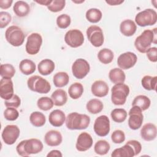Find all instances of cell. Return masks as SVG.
Wrapping results in <instances>:
<instances>
[{"mask_svg":"<svg viewBox=\"0 0 157 157\" xmlns=\"http://www.w3.org/2000/svg\"><path fill=\"white\" fill-rule=\"evenodd\" d=\"M42 142L37 139H30L21 141L17 146V153L21 156L37 154L43 150Z\"/></svg>","mask_w":157,"mask_h":157,"instance_id":"1","label":"cell"},{"mask_svg":"<svg viewBox=\"0 0 157 157\" xmlns=\"http://www.w3.org/2000/svg\"><path fill=\"white\" fill-rule=\"evenodd\" d=\"M152 43L156 44V28L153 30H144L140 36L136 37L134 46L139 52L145 53L150 48Z\"/></svg>","mask_w":157,"mask_h":157,"instance_id":"2","label":"cell"},{"mask_svg":"<svg viewBox=\"0 0 157 157\" xmlns=\"http://www.w3.org/2000/svg\"><path fill=\"white\" fill-rule=\"evenodd\" d=\"M90 123V118L86 114L72 112L66 118V126L71 130L86 129Z\"/></svg>","mask_w":157,"mask_h":157,"instance_id":"3","label":"cell"},{"mask_svg":"<svg viewBox=\"0 0 157 157\" xmlns=\"http://www.w3.org/2000/svg\"><path fill=\"white\" fill-rule=\"evenodd\" d=\"M141 150L140 143L136 140H131L122 147L115 149L111 156L112 157H132L139 155Z\"/></svg>","mask_w":157,"mask_h":157,"instance_id":"4","label":"cell"},{"mask_svg":"<svg viewBox=\"0 0 157 157\" xmlns=\"http://www.w3.org/2000/svg\"><path fill=\"white\" fill-rule=\"evenodd\" d=\"M129 93V86L123 83H117L112 86L111 90V101L117 105L124 104Z\"/></svg>","mask_w":157,"mask_h":157,"instance_id":"5","label":"cell"},{"mask_svg":"<svg viewBox=\"0 0 157 157\" xmlns=\"http://www.w3.org/2000/svg\"><path fill=\"white\" fill-rule=\"evenodd\" d=\"M27 85L29 90L40 94H47L51 90L50 83L39 75H33L29 77L28 79Z\"/></svg>","mask_w":157,"mask_h":157,"instance_id":"6","label":"cell"},{"mask_svg":"<svg viewBox=\"0 0 157 157\" xmlns=\"http://www.w3.org/2000/svg\"><path fill=\"white\" fill-rule=\"evenodd\" d=\"M5 37L10 45L14 47H19L23 44L25 35L20 27L12 25L6 29Z\"/></svg>","mask_w":157,"mask_h":157,"instance_id":"7","label":"cell"},{"mask_svg":"<svg viewBox=\"0 0 157 157\" xmlns=\"http://www.w3.org/2000/svg\"><path fill=\"white\" fill-rule=\"evenodd\" d=\"M157 21V13L151 9H147L139 12L135 17V21L139 26L144 27L155 25Z\"/></svg>","mask_w":157,"mask_h":157,"instance_id":"8","label":"cell"},{"mask_svg":"<svg viewBox=\"0 0 157 157\" xmlns=\"http://www.w3.org/2000/svg\"><path fill=\"white\" fill-rule=\"evenodd\" d=\"M86 36L90 43L95 47H101L104 43L102 29L96 25H91L86 29Z\"/></svg>","mask_w":157,"mask_h":157,"instance_id":"9","label":"cell"},{"mask_svg":"<svg viewBox=\"0 0 157 157\" xmlns=\"http://www.w3.org/2000/svg\"><path fill=\"white\" fill-rule=\"evenodd\" d=\"M42 44L41 35L37 33H33L28 37L25 48L27 53L34 55L37 54Z\"/></svg>","mask_w":157,"mask_h":157,"instance_id":"10","label":"cell"},{"mask_svg":"<svg viewBox=\"0 0 157 157\" xmlns=\"http://www.w3.org/2000/svg\"><path fill=\"white\" fill-rule=\"evenodd\" d=\"M128 115L129 116L128 126L130 129L132 130L139 129L144 121V115L142 110L137 106H132L129 111Z\"/></svg>","mask_w":157,"mask_h":157,"instance_id":"11","label":"cell"},{"mask_svg":"<svg viewBox=\"0 0 157 157\" xmlns=\"http://www.w3.org/2000/svg\"><path fill=\"white\" fill-rule=\"evenodd\" d=\"M90 71V66L88 62L83 58L77 59L72 64V74L78 79L83 78L88 74Z\"/></svg>","mask_w":157,"mask_h":157,"instance_id":"12","label":"cell"},{"mask_svg":"<svg viewBox=\"0 0 157 157\" xmlns=\"http://www.w3.org/2000/svg\"><path fill=\"white\" fill-rule=\"evenodd\" d=\"M64 41L71 47L77 48L84 42V36L81 31L77 29L68 31L64 36Z\"/></svg>","mask_w":157,"mask_h":157,"instance_id":"13","label":"cell"},{"mask_svg":"<svg viewBox=\"0 0 157 157\" xmlns=\"http://www.w3.org/2000/svg\"><path fill=\"white\" fill-rule=\"evenodd\" d=\"M93 129L94 132L100 137L106 136L110 132V120L107 116L101 115L94 121Z\"/></svg>","mask_w":157,"mask_h":157,"instance_id":"14","label":"cell"},{"mask_svg":"<svg viewBox=\"0 0 157 157\" xmlns=\"http://www.w3.org/2000/svg\"><path fill=\"white\" fill-rule=\"evenodd\" d=\"M19 128L15 124L7 125L2 132V139L5 144L7 145L13 144L20 136Z\"/></svg>","mask_w":157,"mask_h":157,"instance_id":"15","label":"cell"},{"mask_svg":"<svg viewBox=\"0 0 157 157\" xmlns=\"http://www.w3.org/2000/svg\"><path fill=\"white\" fill-rule=\"evenodd\" d=\"M137 57L134 53L127 52L121 54L117 59V64L121 69H129L136 63Z\"/></svg>","mask_w":157,"mask_h":157,"instance_id":"16","label":"cell"},{"mask_svg":"<svg viewBox=\"0 0 157 157\" xmlns=\"http://www.w3.org/2000/svg\"><path fill=\"white\" fill-rule=\"evenodd\" d=\"M13 85L11 78H2L0 81V96L4 100H8L13 96Z\"/></svg>","mask_w":157,"mask_h":157,"instance_id":"17","label":"cell"},{"mask_svg":"<svg viewBox=\"0 0 157 157\" xmlns=\"http://www.w3.org/2000/svg\"><path fill=\"white\" fill-rule=\"evenodd\" d=\"M93 142L92 137L90 134L86 132H82L77 137L75 145L76 149L79 151H85L91 147Z\"/></svg>","mask_w":157,"mask_h":157,"instance_id":"18","label":"cell"},{"mask_svg":"<svg viewBox=\"0 0 157 157\" xmlns=\"http://www.w3.org/2000/svg\"><path fill=\"white\" fill-rule=\"evenodd\" d=\"M63 137L60 132L56 130H50L46 132L44 136L45 143L50 147H56L60 145Z\"/></svg>","mask_w":157,"mask_h":157,"instance_id":"19","label":"cell"},{"mask_svg":"<svg viewBox=\"0 0 157 157\" xmlns=\"http://www.w3.org/2000/svg\"><path fill=\"white\" fill-rule=\"evenodd\" d=\"M91 90L93 94L95 96L102 98L107 95L109 93V86L103 80H96L92 84Z\"/></svg>","mask_w":157,"mask_h":157,"instance_id":"20","label":"cell"},{"mask_svg":"<svg viewBox=\"0 0 157 157\" xmlns=\"http://www.w3.org/2000/svg\"><path fill=\"white\" fill-rule=\"evenodd\" d=\"M156 126L151 123L145 124L141 128L140 136L145 141L153 140L156 137Z\"/></svg>","mask_w":157,"mask_h":157,"instance_id":"21","label":"cell"},{"mask_svg":"<svg viewBox=\"0 0 157 157\" xmlns=\"http://www.w3.org/2000/svg\"><path fill=\"white\" fill-rule=\"evenodd\" d=\"M65 113L61 110L56 109L50 112L48 116L49 123L55 127L61 126L66 121Z\"/></svg>","mask_w":157,"mask_h":157,"instance_id":"22","label":"cell"},{"mask_svg":"<svg viewBox=\"0 0 157 157\" xmlns=\"http://www.w3.org/2000/svg\"><path fill=\"white\" fill-rule=\"evenodd\" d=\"M137 29L136 23L131 20L128 19L123 21L120 25L121 33L127 37L132 36L134 34Z\"/></svg>","mask_w":157,"mask_h":157,"instance_id":"23","label":"cell"},{"mask_svg":"<svg viewBox=\"0 0 157 157\" xmlns=\"http://www.w3.org/2000/svg\"><path fill=\"white\" fill-rule=\"evenodd\" d=\"M13 10L17 17H24L27 16L30 12V7L27 2L23 1H18L13 5Z\"/></svg>","mask_w":157,"mask_h":157,"instance_id":"24","label":"cell"},{"mask_svg":"<svg viewBox=\"0 0 157 157\" xmlns=\"http://www.w3.org/2000/svg\"><path fill=\"white\" fill-rule=\"evenodd\" d=\"M55 63L50 59H44L42 60L37 66L39 72L42 75L50 74L55 69Z\"/></svg>","mask_w":157,"mask_h":157,"instance_id":"25","label":"cell"},{"mask_svg":"<svg viewBox=\"0 0 157 157\" xmlns=\"http://www.w3.org/2000/svg\"><path fill=\"white\" fill-rule=\"evenodd\" d=\"M51 98L54 105L56 106H62L64 105L67 101V93L62 89H57L54 91L51 95Z\"/></svg>","mask_w":157,"mask_h":157,"instance_id":"26","label":"cell"},{"mask_svg":"<svg viewBox=\"0 0 157 157\" xmlns=\"http://www.w3.org/2000/svg\"><path fill=\"white\" fill-rule=\"evenodd\" d=\"M109 78L110 80L115 84L123 83L125 81L126 75L122 69L115 67L110 71Z\"/></svg>","mask_w":157,"mask_h":157,"instance_id":"27","label":"cell"},{"mask_svg":"<svg viewBox=\"0 0 157 157\" xmlns=\"http://www.w3.org/2000/svg\"><path fill=\"white\" fill-rule=\"evenodd\" d=\"M36 66L35 63L30 59H25L20 61L19 64V69L22 74L26 75H30L34 72Z\"/></svg>","mask_w":157,"mask_h":157,"instance_id":"28","label":"cell"},{"mask_svg":"<svg viewBox=\"0 0 157 157\" xmlns=\"http://www.w3.org/2000/svg\"><path fill=\"white\" fill-rule=\"evenodd\" d=\"M150 104L151 101L148 97L145 95H138L134 98L132 102V106H137L142 111H144L149 108Z\"/></svg>","mask_w":157,"mask_h":157,"instance_id":"29","label":"cell"},{"mask_svg":"<svg viewBox=\"0 0 157 157\" xmlns=\"http://www.w3.org/2000/svg\"><path fill=\"white\" fill-rule=\"evenodd\" d=\"M69 81V77L65 72L56 73L53 78V82L56 87L62 88L67 85Z\"/></svg>","mask_w":157,"mask_h":157,"instance_id":"30","label":"cell"},{"mask_svg":"<svg viewBox=\"0 0 157 157\" xmlns=\"http://www.w3.org/2000/svg\"><path fill=\"white\" fill-rule=\"evenodd\" d=\"M104 107L103 103L98 99H92L90 100L86 105V110L92 114H97L100 113Z\"/></svg>","mask_w":157,"mask_h":157,"instance_id":"31","label":"cell"},{"mask_svg":"<svg viewBox=\"0 0 157 157\" xmlns=\"http://www.w3.org/2000/svg\"><path fill=\"white\" fill-rule=\"evenodd\" d=\"M114 55L113 52L109 48H102L101 49L98 54V58L99 61L104 64H107L110 63L113 59Z\"/></svg>","mask_w":157,"mask_h":157,"instance_id":"32","label":"cell"},{"mask_svg":"<svg viewBox=\"0 0 157 157\" xmlns=\"http://www.w3.org/2000/svg\"><path fill=\"white\" fill-rule=\"evenodd\" d=\"M31 123L36 127H41L44 126L46 122L45 116L40 112H33L29 117Z\"/></svg>","mask_w":157,"mask_h":157,"instance_id":"33","label":"cell"},{"mask_svg":"<svg viewBox=\"0 0 157 157\" xmlns=\"http://www.w3.org/2000/svg\"><path fill=\"white\" fill-rule=\"evenodd\" d=\"M83 93V86L78 82L72 83L69 88L68 93L69 96L73 99H77L80 98Z\"/></svg>","mask_w":157,"mask_h":157,"instance_id":"34","label":"cell"},{"mask_svg":"<svg viewBox=\"0 0 157 157\" xmlns=\"http://www.w3.org/2000/svg\"><path fill=\"white\" fill-rule=\"evenodd\" d=\"M142 86L144 89L147 90H154L156 91V83H157V77L156 76H150L145 75L141 80Z\"/></svg>","mask_w":157,"mask_h":157,"instance_id":"35","label":"cell"},{"mask_svg":"<svg viewBox=\"0 0 157 157\" xmlns=\"http://www.w3.org/2000/svg\"><path fill=\"white\" fill-rule=\"evenodd\" d=\"M110 148L109 143L105 140H99L97 141L94 147V152L99 155H106Z\"/></svg>","mask_w":157,"mask_h":157,"instance_id":"36","label":"cell"},{"mask_svg":"<svg viewBox=\"0 0 157 157\" xmlns=\"http://www.w3.org/2000/svg\"><path fill=\"white\" fill-rule=\"evenodd\" d=\"M102 13L101 11L96 8H91L86 12V18L91 23H96L99 22L102 18Z\"/></svg>","mask_w":157,"mask_h":157,"instance_id":"37","label":"cell"},{"mask_svg":"<svg viewBox=\"0 0 157 157\" xmlns=\"http://www.w3.org/2000/svg\"><path fill=\"white\" fill-rule=\"evenodd\" d=\"M15 74L14 67L10 64H2L0 67V75L2 78H11Z\"/></svg>","mask_w":157,"mask_h":157,"instance_id":"38","label":"cell"},{"mask_svg":"<svg viewBox=\"0 0 157 157\" xmlns=\"http://www.w3.org/2000/svg\"><path fill=\"white\" fill-rule=\"evenodd\" d=\"M127 112L124 109H115L111 113L110 115L113 121L116 123H122L123 122L127 117Z\"/></svg>","mask_w":157,"mask_h":157,"instance_id":"39","label":"cell"},{"mask_svg":"<svg viewBox=\"0 0 157 157\" xmlns=\"http://www.w3.org/2000/svg\"><path fill=\"white\" fill-rule=\"evenodd\" d=\"M53 102L52 98L48 97H41L37 100V105L42 110L47 111L53 107Z\"/></svg>","mask_w":157,"mask_h":157,"instance_id":"40","label":"cell"},{"mask_svg":"<svg viewBox=\"0 0 157 157\" xmlns=\"http://www.w3.org/2000/svg\"><path fill=\"white\" fill-rule=\"evenodd\" d=\"M66 1L64 0H53L47 6L48 9L52 12L61 11L65 7Z\"/></svg>","mask_w":157,"mask_h":157,"instance_id":"41","label":"cell"},{"mask_svg":"<svg viewBox=\"0 0 157 157\" xmlns=\"http://www.w3.org/2000/svg\"><path fill=\"white\" fill-rule=\"evenodd\" d=\"M71 22V17L67 14H61L56 18L57 26L61 29L67 28L70 25Z\"/></svg>","mask_w":157,"mask_h":157,"instance_id":"42","label":"cell"},{"mask_svg":"<svg viewBox=\"0 0 157 157\" xmlns=\"http://www.w3.org/2000/svg\"><path fill=\"white\" fill-rule=\"evenodd\" d=\"M19 116L18 111L13 107H7L4 111V118L9 121L16 120Z\"/></svg>","mask_w":157,"mask_h":157,"instance_id":"43","label":"cell"},{"mask_svg":"<svg viewBox=\"0 0 157 157\" xmlns=\"http://www.w3.org/2000/svg\"><path fill=\"white\" fill-rule=\"evenodd\" d=\"M111 139L115 144H121L125 140V134L121 130H115L111 135Z\"/></svg>","mask_w":157,"mask_h":157,"instance_id":"44","label":"cell"},{"mask_svg":"<svg viewBox=\"0 0 157 157\" xmlns=\"http://www.w3.org/2000/svg\"><path fill=\"white\" fill-rule=\"evenodd\" d=\"M4 104L7 107H13L18 108L21 104V99L19 96L17 94H13V96L8 100H5Z\"/></svg>","mask_w":157,"mask_h":157,"instance_id":"45","label":"cell"},{"mask_svg":"<svg viewBox=\"0 0 157 157\" xmlns=\"http://www.w3.org/2000/svg\"><path fill=\"white\" fill-rule=\"evenodd\" d=\"M11 20L12 17L9 13L4 11L0 12V28L1 29L6 27Z\"/></svg>","mask_w":157,"mask_h":157,"instance_id":"46","label":"cell"},{"mask_svg":"<svg viewBox=\"0 0 157 157\" xmlns=\"http://www.w3.org/2000/svg\"><path fill=\"white\" fill-rule=\"evenodd\" d=\"M147 56L148 59L153 62L156 63L157 61V48L156 47H150L146 52Z\"/></svg>","mask_w":157,"mask_h":157,"instance_id":"47","label":"cell"},{"mask_svg":"<svg viewBox=\"0 0 157 157\" xmlns=\"http://www.w3.org/2000/svg\"><path fill=\"white\" fill-rule=\"evenodd\" d=\"M12 3V0H0V7L2 9H7L11 6Z\"/></svg>","mask_w":157,"mask_h":157,"instance_id":"48","label":"cell"},{"mask_svg":"<svg viewBox=\"0 0 157 157\" xmlns=\"http://www.w3.org/2000/svg\"><path fill=\"white\" fill-rule=\"evenodd\" d=\"M63 155H62L61 152L58 150H53L50 151L47 155V157H49V156H60V157H61Z\"/></svg>","mask_w":157,"mask_h":157,"instance_id":"49","label":"cell"},{"mask_svg":"<svg viewBox=\"0 0 157 157\" xmlns=\"http://www.w3.org/2000/svg\"><path fill=\"white\" fill-rule=\"evenodd\" d=\"M124 2L123 0H108L105 1V2L110 6H117L120 5Z\"/></svg>","mask_w":157,"mask_h":157,"instance_id":"50","label":"cell"},{"mask_svg":"<svg viewBox=\"0 0 157 157\" xmlns=\"http://www.w3.org/2000/svg\"><path fill=\"white\" fill-rule=\"evenodd\" d=\"M35 2L42 6H48L52 2V1L51 0H41V1H35Z\"/></svg>","mask_w":157,"mask_h":157,"instance_id":"51","label":"cell"},{"mask_svg":"<svg viewBox=\"0 0 157 157\" xmlns=\"http://www.w3.org/2000/svg\"><path fill=\"white\" fill-rule=\"evenodd\" d=\"M72 2H75V3H82V2H84V0H83V1H72Z\"/></svg>","mask_w":157,"mask_h":157,"instance_id":"52","label":"cell"}]
</instances>
